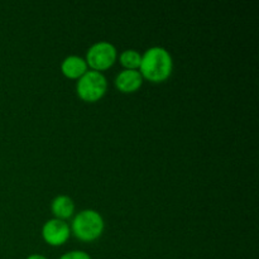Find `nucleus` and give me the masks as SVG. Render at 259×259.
<instances>
[{
	"instance_id": "obj_6",
	"label": "nucleus",
	"mask_w": 259,
	"mask_h": 259,
	"mask_svg": "<svg viewBox=\"0 0 259 259\" xmlns=\"http://www.w3.org/2000/svg\"><path fill=\"white\" fill-rule=\"evenodd\" d=\"M143 83V77L137 70H124L116 76L115 85L121 93H134Z\"/></svg>"
},
{
	"instance_id": "obj_4",
	"label": "nucleus",
	"mask_w": 259,
	"mask_h": 259,
	"mask_svg": "<svg viewBox=\"0 0 259 259\" xmlns=\"http://www.w3.org/2000/svg\"><path fill=\"white\" fill-rule=\"evenodd\" d=\"M116 60V50L111 43L98 42L90 47L86 55V65L94 71L106 70L111 67Z\"/></svg>"
},
{
	"instance_id": "obj_5",
	"label": "nucleus",
	"mask_w": 259,
	"mask_h": 259,
	"mask_svg": "<svg viewBox=\"0 0 259 259\" xmlns=\"http://www.w3.org/2000/svg\"><path fill=\"white\" fill-rule=\"evenodd\" d=\"M43 239L51 245H62L70 237L67 223L60 219H52L43 225Z\"/></svg>"
},
{
	"instance_id": "obj_11",
	"label": "nucleus",
	"mask_w": 259,
	"mask_h": 259,
	"mask_svg": "<svg viewBox=\"0 0 259 259\" xmlns=\"http://www.w3.org/2000/svg\"><path fill=\"white\" fill-rule=\"evenodd\" d=\"M27 259H47V258L43 257V255H40V254H32V255H29Z\"/></svg>"
},
{
	"instance_id": "obj_3",
	"label": "nucleus",
	"mask_w": 259,
	"mask_h": 259,
	"mask_svg": "<svg viewBox=\"0 0 259 259\" xmlns=\"http://www.w3.org/2000/svg\"><path fill=\"white\" fill-rule=\"evenodd\" d=\"M105 76L98 71H86L77 81V94L82 100L94 103L104 96L106 91Z\"/></svg>"
},
{
	"instance_id": "obj_8",
	"label": "nucleus",
	"mask_w": 259,
	"mask_h": 259,
	"mask_svg": "<svg viewBox=\"0 0 259 259\" xmlns=\"http://www.w3.org/2000/svg\"><path fill=\"white\" fill-rule=\"evenodd\" d=\"M73 211H75V205L71 197L62 195V196H57L52 201V212L55 214L56 219H68L72 217Z\"/></svg>"
},
{
	"instance_id": "obj_1",
	"label": "nucleus",
	"mask_w": 259,
	"mask_h": 259,
	"mask_svg": "<svg viewBox=\"0 0 259 259\" xmlns=\"http://www.w3.org/2000/svg\"><path fill=\"white\" fill-rule=\"evenodd\" d=\"M139 68L142 77L152 82H162L171 75L174 62L168 51L162 47H152L142 56Z\"/></svg>"
},
{
	"instance_id": "obj_2",
	"label": "nucleus",
	"mask_w": 259,
	"mask_h": 259,
	"mask_svg": "<svg viewBox=\"0 0 259 259\" xmlns=\"http://www.w3.org/2000/svg\"><path fill=\"white\" fill-rule=\"evenodd\" d=\"M104 230V220L95 210H83L78 212L72 222V232L83 242H93L101 235Z\"/></svg>"
},
{
	"instance_id": "obj_7",
	"label": "nucleus",
	"mask_w": 259,
	"mask_h": 259,
	"mask_svg": "<svg viewBox=\"0 0 259 259\" xmlns=\"http://www.w3.org/2000/svg\"><path fill=\"white\" fill-rule=\"evenodd\" d=\"M63 75L70 78H80L88 71V65L83 58L78 56H68L61 65Z\"/></svg>"
},
{
	"instance_id": "obj_10",
	"label": "nucleus",
	"mask_w": 259,
	"mask_h": 259,
	"mask_svg": "<svg viewBox=\"0 0 259 259\" xmlns=\"http://www.w3.org/2000/svg\"><path fill=\"white\" fill-rule=\"evenodd\" d=\"M60 259H91V257L82 250H72V252L63 254Z\"/></svg>"
},
{
	"instance_id": "obj_9",
	"label": "nucleus",
	"mask_w": 259,
	"mask_h": 259,
	"mask_svg": "<svg viewBox=\"0 0 259 259\" xmlns=\"http://www.w3.org/2000/svg\"><path fill=\"white\" fill-rule=\"evenodd\" d=\"M120 63L125 67V70H137L141 66L142 56L137 51L128 50L124 51L120 55Z\"/></svg>"
}]
</instances>
